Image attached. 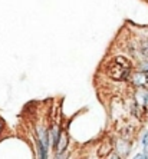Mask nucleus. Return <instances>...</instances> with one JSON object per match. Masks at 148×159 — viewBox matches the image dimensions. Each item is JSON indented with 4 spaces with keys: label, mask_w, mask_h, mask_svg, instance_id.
Wrapping results in <instances>:
<instances>
[{
    "label": "nucleus",
    "mask_w": 148,
    "mask_h": 159,
    "mask_svg": "<svg viewBox=\"0 0 148 159\" xmlns=\"http://www.w3.org/2000/svg\"><path fill=\"white\" fill-rule=\"evenodd\" d=\"M134 159H148V155L144 153V152H141V153H137V155L134 156Z\"/></svg>",
    "instance_id": "obj_10"
},
{
    "label": "nucleus",
    "mask_w": 148,
    "mask_h": 159,
    "mask_svg": "<svg viewBox=\"0 0 148 159\" xmlns=\"http://www.w3.org/2000/svg\"><path fill=\"white\" fill-rule=\"evenodd\" d=\"M36 145H37V159H48L49 149L46 148V146H43L39 139H36Z\"/></svg>",
    "instance_id": "obj_7"
},
{
    "label": "nucleus",
    "mask_w": 148,
    "mask_h": 159,
    "mask_svg": "<svg viewBox=\"0 0 148 159\" xmlns=\"http://www.w3.org/2000/svg\"><path fill=\"white\" fill-rule=\"evenodd\" d=\"M142 145H144V153L148 155V130L144 133V136H142Z\"/></svg>",
    "instance_id": "obj_9"
},
{
    "label": "nucleus",
    "mask_w": 148,
    "mask_h": 159,
    "mask_svg": "<svg viewBox=\"0 0 148 159\" xmlns=\"http://www.w3.org/2000/svg\"><path fill=\"white\" fill-rule=\"evenodd\" d=\"M68 143H69V138H68V133H66V132H60L59 141H58V145H56V148H55L56 155H59V153H63V152H66Z\"/></svg>",
    "instance_id": "obj_2"
},
{
    "label": "nucleus",
    "mask_w": 148,
    "mask_h": 159,
    "mask_svg": "<svg viewBox=\"0 0 148 159\" xmlns=\"http://www.w3.org/2000/svg\"><path fill=\"white\" fill-rule=\"evenodd\" d=\"M131 73V63L121 56H117L108 67V75L115 80H125Z\"/></svg>",
    "instance_id": "obj_1"
},
{
    "label": "nucleus",
    "mask_w": 148,
    "mask_h": 159,
    "mask_svg": "<svg viewBox=\"0 0 148 159\" xmlns=\"http://www.w3.org/2000/svg\"><path fill=\"white\" fill-rule=\"evenodd\" d=\"M145 83H148V72L145 73Z\"/></svg>",
    "instance_id": "obj_12"
},
{
    "label": "nucleus",
    "mask_w": 148,
    "mask_h": 159,
    "mask_svg": "<svg viewBox=\"0 0 148 159\" xmlns=\"http://www.w3.org/2000/svg\"><path fill=\"white\" fill-rule=\"evenodd\" d=\"M60 128L58 125H55L52 128V129L49 130V139H50V145H52V148L53 151H55L56 148V145H58V141H59V136H60Z\"/></svg>",
    "instance_id": "obj_5"
},
{
    "label": "nucleus",
    "mask_w": 148,
    "mask_h": 159,
    "mask_svg": "<svg viewBox=\"0 0 148 159\" xmlns=\"http://www.w3.org/2000/svg\"><path fill=\"white\" fill-rule=\"evenodd\" d=\"M109 159H119V156L117 155V153H112V155L109 156Z\"/></svg>",
    "instance_id": "obj_11"
},
{
    "label": "nucleus",
    "mask_w": 148,
    "mask_h": 159,
    "mask_svg": "<svg viewBox=\"0 0 148 159\" xmlns=\"http://www.w3.org/2000/svg\"><path fill=\"white\" fill-rule=\"evenodd\" d=\"M36 139H39V141L42 142V145L43 146H46V148L49 149V146H50V139H49V130L45 128V126H39L37 128V138Z\"/></svg>",
    "instance_id": "obj_3"
},
{
    "label": "nucleus",
    "mask_w": 148,
    "mask_h": 159,
    "mask_svg": "<svg viewBox=\"0 0 148 159\" xmlns=\"http://www.w3.org/2000/svg\"><path fill=\"white\" fill-rule=\"evenodd\" d=\"M130 148H131V145L128 143V142H127L125 139H124V141L121 139V141L118 142V151L121 152V153H122L124 156L128 155V152H130Z\"/></svg>",
    "instance_id": "obj_8"
},
{
    "label": "nucleus",
    "mask_w": 148,
    "mask_h": 159,
    "mask_svg": "<svg viewBox=\"0 0 148 159\" xmlns=\"http://www.w3.org/2000/svg\"><path fill=\"white\" fill-rule=\"evenodd\" d=\"M135 103H141L142 106H148V89L145 86L138 88V92L135 95Z\"/></svg>",
    "instance_id": "obj_4"
},
{
    "label": "nucleus",
    "mask_w": 148,
    "mask_h": 159,
    "mask_svg": "<svg viewBox=\"0 0 148 159\" xmlns=\"http://www.w3.org/2000/svg\"><path fill=\"white\" fill-rule=\"evenodd\" d=\"M132 83L137 86V88L145 86V73H142V72H137V73L132 76Z\"/></svg>",
    "instance_id": "obj_6"
}]
</instances>
